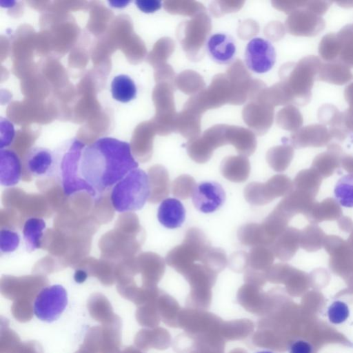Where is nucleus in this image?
<instances>
[{
  "label": "nucleus",
  "instance_id": "obj_19",
  "mask_svg": "<svg viewBox=\"0 0 353 353\" xmlns=\"http://www.w3.org/2000/svg\"><path fill=\"white\" fill-rule=\"evenodd\" d=\"M248 255L250 268L259 271L265 272L274 261L272 251L268 246L252 247Z\"/></svg>",
  "mask_w": 353,
  "mask_h": 353
},
{
  "label": "nucleus",
  "instance_id": "obj_10",
  "mask_svg": "<svg viewBox=\"0 0 353 353\" xmlns=\"http://www.w3.org/2000/svg\"><path fill=\"white\" fill-rule=\"evenodd\" d=\"M56 162L55 154L49 149L43 147L31 148L25 159L28 172L35 176L50 174Z\"/></svg>",
  "mask_w": 353,
  "mask_h": 353
},
{
  "label": "nucleus",
  "instance_id": "obj_8",
  "mask_svg": "<svg viewBox=\"0 0 353 353\" xmlns=\"http://www.w3.org/2000/svg\"><path fill=\"white\" fill-rule=\"evenodd\" d=\"M283 185L281 176H274L265 183H250L244 189L245 199L252 205H265L281 194Z\"/></svg>",
  "mask_w": 353,
  "mask_h": 353
},
{
  "label": "nucleus",
  "instance_id": "obj_9",
  "mask_svg": "<svg viewBox=\"0 0 353 353\" xmlns=\"http://www.w3.org/2000/svg\"><path fill=\"white\" fill-rule=\"evenodd\" d=\"M206 49L210 58L222 65L230 63L236 52L233 38L226 33H216L211 35L207 41Z\"/></svg>",
  "mask_w": 353,
  "mask_h": 353
},
{
  "label": "nucleus",
  "instance_id": "obj_11",
  "mask_svg": "<svg viewBox=\"0 0 353 353\" xmlns=\"http://www.w3.org/2000/svg\"><path fill=\"white\" fill-rule=\"evenodd\" d=\"M157 218L161 225L168 229L182 225L185 219V210L182 203L174 198L162 201L157 212Z\"/></svg>",
  "mask_w": 353,
  "mask_h": 353
},
{
  "label": "nucleus",
  "instance_id": "obj_28",
  "mask_svg": "<svg viewBox=\"0 0 353 353\" xmlns=\"http://www.w3.org/2000/svg\"><path fill=\"white\" fill-rule=\"evenodd\" d=\"M290 353H313V347L306 341L298 340L290 345Z\"/></svg>",
  "mask_w": 353,
  "mask_h": 353
},
{
  "label": "nucleus",
  "instance_id": "obj_7",
  "mask_svg": "<svg viewBox=\"0 0 353 353\" xmlns=\"http://www.w3.org/2000/svg\"><path fill=\"white\" fill-rule=\"evenodd\" d=\"M192 200L196 210L203 213H211L224 203L225 192L217 182L204 181L196 185Z\"/></svg>",
  "mask_w": 353,
  "mask_h": 353
},
{
  "label": "nucleus",
  "instance_id": "obj_24",
  "mask_svg": "<svg viewBox=\"0 0 353 353\" xmlns=\"http://www.w3.org/2000/svg\"><path fill=\"white\" fill-rule=\"evenodd\" d=\"M19 234L7 228L1 229L0 232V248L2 253L14 251L19 244Z\"/></svg>",
  "mask_w": 353,
  "mask_h": 353
},
{
  "label": "nucleus",
  "instance_id": "obj_29",
  "mask_svg": "<svg viewBox=\"0 0 353 353\" xmlns=\"http://www.w3.org/2000/svg\"><path fill=\"white\" fill-rule=\"evenodd\" d=\"M86 278V274L83 271H77L74 275V279L78 283H81L85 281Z\"/></svg>",
  "mask_w": 353,
  "mask_h": 353
},
{
  "label": "nucleus",
  "instance_id": "obj_18",
  "mask_svg": "<svg viewBox=\"0 0 353 353\" xmlns=\"http://www.w3.org/2000/svg\"><path fill=\"white\" fill-rule=\"evenodd\" d=\"M334 196L336 202L344 208H353V174L342 176L334 188Z\"/></svg>",
  "mask_w": 353,
  "mask_h": 353
},
{
  "label": "nucleus",
  "instance_id": "obj_6",
  "mask_svg": "<svg viewBox=\"0 0 353 353\" xmlns=\"http://www.w3.org/2000/svg\"><path fill=\"white\" fill-rule=\"evenodd\" d=\"M276 59V50L270 41L255 37L247 44L245 62L251 71L258 74L265 73L273 68Z\"/></svg>",
  "mask_w": 353,
  "mask_h": 353
},
{
  "label": "nucleus",
  "instance_id": "obj_4",
  "mask_svg": "<svg viewBox=\"0 0 353 353\" xmlns=\"http://www.w3.org/2000/svg\"><path fill=\"white\" fill-rule=\"evenodd\" d=\"M210 246V243L201 230L197 228H189L182 243L168 252L165 262L182 274L195 261H200L203 254Z\"/></svg>",
  "mask_w": 353,
  "mask_h": 353
},
{
  "label": "nucleus",
  "instance_id": "obj_25",
  "mask_svg": "<svg viewBox=\"0 0 353 353\" xmlns=\"http://www.w3.org/2000/svg\"><path fill=\"white\" fill-rule=\"evenodd\" d=\"M229 267L235 272H242L248 268V255L244 251L234 252L229 258Z\"/></svg>",
  "mask_w": 353,
  "mask_h": 353
},
{
  "label": "nucleus",
  "instance_id": "obj_2",
  "mask_svg": "<svg viewBox=\"0 0 353 353\" xmlns=\"http://www.w3.org/2000/svg\"><path fill=\"white\" fill-rule=\"evenodd\" d=\"M150 195V179L145 171L136 168L119 181L111 192V203L119 212L141 209Z\"/></svg>",
  "mask_w": 353,
  "mask_h": 353
},
{
  "label": "nucleus",
  "instance_id": "obj_27",
  "mask_svg": "<svg viewBox=\"0 0 353 353\" xmlns=\"http://www.w3.org/2000/svg\"><path fill=\"white\" fill-rule=\"evenodd\" d=\"M245 280L251 284H263L265 272H260L250 268H247L245 272Z\"/></svg>",
  "mask_w": 353,
  "mask_h": 353
},
{
  "label": "nucleus",
  "instance_id": "obj_21",
  "mask_svg": "<svg viewBox=\"0 0 353 353\" xmlns=\"http://www.w3.org/2000/svg\"><path fill=\"white\" fill-rule=\"evenodd\" d=\"M196 187V181L192 176L181 174L172 181L171 192L174 196L185 200L192 196Z\"/></svg>",
  "mask_w": 353,
  "mask_h": 353
},
{
  "label": "nucleus",
  "instance_id": "obj_15",
  "mask_svg": "<svg viewBox=\"0 0 353 353\" xmlns=\"http://www.w3.org/2000/svg\"><path fill=\"white\" fill-rule=\"evenodd\" d=\"M237 237L239 242L245 246L270 247L273 243L266 235L261 223H249L241 225L237 231Z\"/></svg>",
  "mask_w": 353,
  "mask_h": 353
},
{
  "label": "nucleus",
  "instance_id": "obj_30",
  "mask_svg": "<svg viewBox=\"0 0 353 353\" xmlns=\"http://www.w3.org/2000/svg\"><path fill=\"white\" fill-rule=\"evenodd\" d=\"M108 3H110V5H111V6H113V7H116V8H121V7H124L128 3H130V1H108Z\"/></svg>",
  "mask_w": 353,
  "mask_h": 353
},
{
  "label": "nucleus",
  "instance_id": "obj_17",
  "mask_svg": "<svg viewBox=\"0 0 353 353\" xmlns=\"http://www.w3.org/2000/svg\"><path fill=\"white\" fill-rule=\"evenodd\" d=\"M46 225L44 220L37 217L30 218L25 222L23 230V239L29 251L40 248Z\"/></svg>",
  "mask_w": 353,
  "mask_h": 353
},
{
  "label": "nucleus",
  "instance_id": "obj_20",
  "mask_svg": "<svg viewBox=\"0 0 353 353\" xmlns=\"http://www.w3.org/2000/svg\"><path fill=\"white\" fill-rule=\"evenodd\" d=\"M200 262L218 273L225 269L228 259L223 249L210 246L203 254Z\"/></svg>",
  "mask_w": 353,
  "mask_h": 353
},
{
  "label": "nucleus",
  "instance_id": "obj_23",
  "mask_svg": "<svg viewBox=\"0 0 353 353\" xmlns=\"http://www.w3.org/2000/svg\"><path fill=\"white\" fill-rule=\"evenodd\" d=\"M327 314L329 321L335 325L345 322L350 316L347 305L341 301H334L327 308Z\"/></svg>",
  "mask_w": 353,
  "mask_h": 353
},
{
  "label": "nucleus",
  "instance_id": "obj_26",
  "mask_svg": "<svg viewBox=\"0 0 353 353\" xmlns=\"http://www.w3.org/2000/svg\"><path fill=\"white\" fill-rule=\"evenodd\" d=\"M134 3L140 10L145 13L154 12L161 7V2L157 0H137Z\"/></svg>",
  "mask_w": 353,
  "mask_h": 353
},
{
  "label": "nucleus",
  "instance_id": "obj_22",
  "mask_svg": "<svg viewBox=\"0 0 353 353\" xmlns=\"http://www.w3.org/2000/svg\"><path fill=\"white\" fill-rule=\"evenodd\" d=\"M142 265L150 277L160 279L165 271V261L162 257L154 253H146L142 257Z\"/></svg>",
  "mask_w": 353,
  "mask_h": 353
},
{
  "label": "nucleus",
  "instance_id": "obj_14",
  "mask_svg": "<svg viewBox=\"0 0 353 353\" xmlns=\"http://www.w3.org/2000/svg\"><path fill=\"white\" fill-rule=\"evenodd\" d=\"M150 195L149 201L159 203L170 193V178L168 170L162 165H155L149 171Z\"/></svg>",
  "mask_w": 353,
  "mask_h": 353
},
{
  "label": "nucleus",
  "instance_id": "obj_5",
  "mask_svg": "<svg viewBox=\"0 0 353 353\" xmlns=\"http://www.w3.org/2000/svg\"><path fill=\"white\" fill-rule=\"evenodd\" d=\"M68 301L67 291L62 285L56 284L46 286L37 295L33 312L39 320L52 323L64 312Z\"/></svg>",
  "mask_w": 353,
  "mask_h": 353
},
{
  "label": "nucleus",
  "instance_id": "obj_12",
  "mask_svg": "<svg viewBox=\"0 0 353 353\" xmlns=\"http://www.w3.org/2000/svg\"><path fill=\"white\" fill-rule=\"evenodd\" d=\"M220 170L227 180L234 183L245 181L250 176V164L245 156H230L223 159Z\"/></svg>",
  "mask_w": 353,
  "mask_h": 353
},
{
  "label": "nucleus",
  "instance_id": "obj_3",
  "mask_svg": "<svg viewBox=\"0 0 353 353\" xmlns=\"http://www.w3.org/2000/svg\"><path fill=\"white\" fill-rule=\"evenodd\" d=\"M85 145L80 141H68L58 157L59 174L65 195L85 191L92 196L97 195L96 190L83 178L80 163Z\"/></svg>",
  "mask_w": 353,
  "mask_h": 353
},
{
  "label": "nucleus",
  "instance_id": "obj_1",
  "mask_svg": "<svg viewBox=\"0 0 353 353\" xmlns=\"http://www.w3.org/2000/svg\"><path fill=\"white\" fill-rule=\"evenodd\" d=\"M138 165L130 144L112 137L85 146L80 163L83 178L99 193L113 188Z\"/></svg>",
  "mask_w": 353,
  "mask_h": 353
},
{
  "label": "nucleus",
  "instance_id": "obj_16",
  "mask_svg": "<svg viewBox=\"0 0 353 353\" xmlns=\"http://www.w3.org/2000/svg\"><path fill=\"white\" fill-rule=\"evenodd\" d=\"M111 94L112 98L121 103H128L137 96V86L130 76L118 74L111 82Z\"/></svg>",
  "mask_w": 353,
  "mask_h": 353
},
{
  "label": "nucleus",
  "instance_id": "obj_13",
  "mask_svg": "<svg viewBox=\"0 0 353 353\" xmlns=\"http://www.w3.org/2000/svg\"><path fill=\"white\" fill-rule=\"evenodd\" d=\"M0 160L1 184L4 186L16 185L21 176V165L18 156L12 151L1 150Z\"/></svg>",
  "mask_w": 353,
  "mask_h": 353
},
{
  "label": "nucleus",
  "instance_id": "obj_31",
  "mask_svg": "<svg viewBox=\"0 0 353 353\" xmlns=\"http://www.w3.org/2000/svg\"><path fill=\"white\" fill-rule=\"evenodd\" d=\"M258 353H272V352H269V351H262V352H259Z\"/></svg>",
  "mask_w": 353,
  "mask_h": 353
}]
</instances>
